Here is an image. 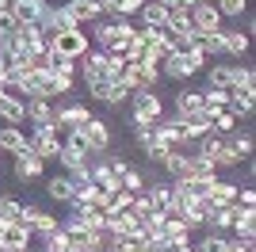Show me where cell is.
Here are the masks:
<instances>
[{"label":"cell","instance_id":"cell-1","mask_svg":"<svg viewBox=\"0 0 256 252\" xmlns=\"http://www.w3.org/2000/svg\"><path fill=\"white\" fill-rule=\"evenodd\" d=\"M206 65H210V58H206L203 50H195V46H192L188 54H172L168 62L160 65V76H164V80L184 84V80H192V76H199Z\"/></svg>","mask_w":256,"mask_h":252},{"label":"cell","instance_id":"cell-2","mask_svg":"<svg viewBox=\"0 0 256 252\" xmlns=\"http://www.w3.org/2000/svg\"><path fill=\"white\" fill-rule=\"evenodd\" d=\"M164 118V104L157 92H134L130 96V126H153Z\"/></svg>","mask_w":256,"mask_h":252},{"label":"cell","instance_id":"cell-3","mask_svg":"<svg viewBox=\"0 0 256 252\" xmlns=\"http://www.w3.org/2000/svg\"><path fill=\"white\" fill-rule=\"evenodd\" d=\"M88 50H92L88 27H73V31H58V38H54V54H58V58H69V62H80V58H84Z\"/></svg>","mask_w":256,"mask_h":252},{"label":"cell","instance_id":"cell-4","mask_svg":"<svg viewBox=\"0 0 256 252\" xmlns=\"http://www.w3.org/2000/svg\"><path fill=\"white\" fill-rule=\"evenodd\" d=\"M27 149H31L34 157H42L46 164L58 160L62 157V130H58V126H50V130H31V134H27Z\"/></svg>","mask_w":256,"mask_h":252},{"label":"cell","instance_id":"cell-5","mask_svg":"<svg viewBox=\"0 0 256 252\" xmlns=\"http://www.w3.org/2000/svg\"><path fill=\"white\" fill-rule=\"evenodd\" d=\"M88 118H92V107L80 104V100H69V104L54 107V126H58L62 134H65V130H80Z\"/></svg>","mask_w":256,"mask_h":252},{"label":"cell","instance_id":"cell-6","mask_svg":"<svg viewBox=\"0 0 256 252\" xmlns=\"http://www.w3.org/2000/svg\"><path fill=\"white\" fill-rule=\"evenodd\" d=\"M153 134H157V142L164 149H168V153H184V149L192 146V142H188V138H184V130H180V118L176 115H164L160 118V122H153Z\"/></svg>","mask_w":256,"mask_h":252},{"label":"cell","instance_id":"cell-7","mask_svg":"<svg viewBox=\"0 0 256 252\" xmlns=\"http://www.w3.org/2000/svg\"><path fill=\"white\" fill-rule=\"evenodd\" d=\"M80 134H84V142H88V149L92 153H111V142H115V134H111V122L107 118H88L84 126H80Z\"/></svg>","mask_w":256,"mask_h":252},{"label":"cell","instance_id":"cell-8","mask_svg":"<svg viewBox=\"0 0 256 252\" xmlns=\"http://www.w3.org/2000/svg\"><path fill=\"white\" fill-rule=\"evenodd\" d=\"M31 241H34L31 226H23V222H4V226H0V244L8 252H27Z\"/></svg>","mask_w":256,"mask_h":252},{"label":"cell","instance_id":"cell-9","mask_svg":"<svg viewBox=\"0 0 256 252\" xmlns=\"http://www.w3.org/2000/svg\"><path fill=\"white\" fill-rule=\"evenodd\" d=\"M192 23H195V31H203V34H214V31H222V27H226L222 12L214 8V0H199V4H192Z\"/></svg>","mask_w":256,"mask_h":252},{"label":"cell","instance_id":"cell-10","mask_svg":"<svg viewBox=\"0 0 256 252\" xmlns=\"http://www.w3.org/2000/svg\"><path fill=\"white\" fill-rule=\"evenodd\" d=\"M160 80H164V76H160L157 62H138L134 73H130V88H134V92H157Z\"/></svg>","mask_w":256,"mask_h":252},{"label":"cell","instance_id":"cell-11","mask_svg":"<svg viewBox=\"0 0 256 252\" xmlns=\"http://www.w3.org/2000/svg\"><path fill=\"white\" fill-rule=\"evenodd\" d=\"M96 80H107V54L92 46L80 58V84H96Z\"/></svg>","mask_w":256,"mask_h":252},{"label":"cell","instance_id":"cell-12","mask_svg":"<svg viewBox=\"0 0 256 252\" xmlns=\"http://www.w3.org/2000/svg\"><path fill=\"white\" fill-rule=\"evenodd\" d=\"M23 111H27V122H31V130H50V126H54V104H50V100H38V96H31Z\"/></svg>","mask_w":256,"mask_h":252},{"label":"cell","instance_id":"cell-13","mask_svg":"<svg viewBox=\"0 0 256 252\" xmlns=\"http://www.w3.org/2000/svg\"><path fill=\"white\" fill-rule=\"evenodd\" d=\"M23 226H31L34 233H50V230L62 226V218H54L50 210L34 206V202H23Z\"/></svg>","mask_w":256,"mask_h":252},{"label":"cell","instance_id":"cell-14","mask_svg":"<svg viewBox=\"0 0 256 252\" xmlns=\"http://www.w3.org/2000/svg\"><path fill=\"white\" fill-rule=\"evenodd\" d=\"M46 172V160L34 157L31 149H23V153H16V180L20 184H31V180H38Z\"/></svg>","mask_w":256,"mask_h":252},{"label":"cell","instance_id":"cell-15","mask_svg":"<svg viewBox=\"0 0 256 252\" xmlns=\"http://www.w3.org/2000/svg\"><path fill=\"white\" fill-rule=\"evenodd\" d=\"M65 8V16L76 23V27H88V23H96V20H104V12L92 4V0H65L62 4Z\"/></svg>","mask_w":256,"mask_h":252},{"label":"cell","instance_id":"cell-16","mask_svg":"<svg viewBox=\"0 0 256 252\" xmlns=\"http://www.w3.org/2000/svg\"><path fill=\"white\" fill-rule=\"evenodd\" d=\"M222 46H226V58L230 62H245L248 58V34H241L237 27H222Z\"/></svg>","mask_w":256,"mask_h":252},{"label":"cell","instance_id":"cell-17","mask_svg":"<svg viewBox=\"0 0 256 252\" xmlns=\"http://www.w3.org/2000/svg\"><path fill=\"white\" fill-rule=\"evenodd\" d=\"M172 111H176V118L199 115V111H203V88H184V92H176V100H172Z\"/></svg>","mask_w":256,"mask_h":252},{"label":"cell","instance_id":"cell-18","mask_svg":"<svg viewBox=\"0 0 256 252\" xmlns=\"http://www.w3.org/2000/svg\"><path fill=\"white\" fill-rule=\"evenodd\" d=\"M237 188L241 184H234V180H210V188H206V199L214 202V206H234L237 202Z\"/></svg>","mask_w":256,"mask_h":252},{"label":"cell","instance_id":"cell-19","mask_svg":"<svg viewBox=\"0 0 256 252\" xmlns=\"http://www.w3.org/2000/svg\"><path fill=\"white\" fill-rule=\"evenodd\" d=\"M134 20H138V27H150V31H160V27L168 23V8H160L157 0H146V4H142V12L134 16Z\"/></svg>","mask_w":256,"mask_h":252},{"label":"cell","instance_id":"cell-20","mask_svg":"<svg viewBox=\"0 0 256 252\" xmlns=\"http://www.w3.org/2000/svg\"><path fill=\"white\" fill-rule=\"evenodd\" d=\"M27 104H20V100H12L4 88H0V122L4 126H23L27 122V111H23Z\"/></svg>","mask_w":256,"mask_h":252},{"label":"cell","instance_id":"cell-21","mask_svg":"<svg viewBox=\"0 0 256 252\" xmlns=\"http://www.w3.org/2000/svg\"><path fill=\"white\" fill-rule=\"evenodd\" d=\"M23 149H27V134H23V126H0V153L16 157V153H23Z\"/></svg>","mask_w":256,"mask_h":252},{"label":"cell","instance_id":"cell-22","mask_svg":"<svg viewBox=\"0 0 256 252\" xmlns=\"http://www.w3.org/2000/svg\"><path fill=\"white\" fill-rule=\"evenodd\" d=\"M46 195H50L54 202H65V206H69V199H73V176H65V172L50 176L46 180Z\"/></svg>","mask_w":256,"mask_h":252},{"label":"cell","instance_id":"cell-23","mask_svg":"<svg viewBox=\"0 0 256 252\" xmlns=\"http://www.w3.org/2000/svg\"><path fill=\"white\" fill-rule=\"evenodd\" d=\"M230 233H234L237 241H256V210H237Z\"/></svg>","mask_w":256,"mask_h":252},{"label":"cell","instance_id":"cell-24","mask_svg":"<svg viewBox=\"0 0 256 252\" xmlns=\"http://www.w3.org/2000/svg\"><path fill=\"white\" fill-rule=\"evenodd\" d=\"M84 88H88V100H96V104H104V107H122L111 80H96V84H84Z\"/></svg>","mask_w":256,"mask_h":252},{"label":"cell","instance_id":"cell-25","mask_svg":"<svg viewBox=\"0 0 256 252\" xmlns=\"http://www.w3.org/2000/svg\"><path fill=\"white\" fill-rule=\"evenodd\" d=\"M62 153H69V157H92V149H88V142H84V134L80 130H65V138H62Z\"/></svg>","mask_w":256,"mask_h":252},{"label":"cell","instance_id":"cell-26","mask_svg":"<svg viewBox=\"0 0 256 252\" xmlns=\"http://www.w3.org/2000/svg\"><path fill=\"white\" fill-rule=\"evenodd\" d=\"M104 206L111 210V214H126V210L134 206V195H130L126 188H111V191H107V199H104Z\"/></svg>","mask_w":256,"mask_h":252},{"label":"cell","instance_id":"cell-27","mask_svg":"<svg viewBox=\"0 0 256 252\" xmlns=\"http://www.w3.org/2000/svg\"><path fill=\"white\" fill-rule=\"evenodd\" d=\"M38 237H42V248L46 252H69V248H73V241H69V233H65L62 226L50 230V233H38Z\"/></svg>","mask_w":256,"mask_h":252},{"label":"cell","instance_id":"cell-28","mask_svg":"<svg viewBox=\"0 0 256 252\" xmlns=\"http://www.w3.org/2000/svg\"><path fill=\"white\" fill-rule=\"evenodd\" d=\"M168 27L180 34H192L195 23H192V8H168Z\"/></svg>","mask_w":256,"mask_h":252},{"label":"cell","instance_id":"cell-29","mask_svg":"<svg viewBox=\"0 0 256 252\" xmlns=\"http://www.w3.org/2000/svg\"><path fill=\"white\" fill-rule=\"evenodd\" d=\"M0 218H4V222H23V199H16V195H0Z\"/></svg>","mask_w":256,"mask_h":252},{"label":"cell","instance_id":"cell-30","mask_svg":"<svg viewBox=\"0 0 256 252\" xmlns=\"http://www.w3.org/2000/svg\"><path fill=\"white\" fill-rule=\"evenodd\" d=\"M214 8L222 12V20H241L248 16V0H214Z\"/></svg>","mask_w":256,"mask_h":252},{"label":"cell","instance_id":"cell-31","mask_svg":"<svg viewBox=\"0 0 256 252\" xmlns=\"http://www.w3.org/2000/svg\"><path fill=\"white\" fill-rule=\"evenodd\" d=\"M118 188H126L130 195H138V191H146V176H142V168H134L130 164L122 176H118Z\"/></svg>","mask_w":256,"mask_h":252},{"label":"cell","instance_id":"cell-32","mask_svg":"<svg viewBox=\"0 0 256 252\" xmlns=\"http://www.w3.org/2000/svg\"><path fill=\"white\" fill-rule=\"evenodd\" d=\"M210 122H214V134H218V138H230V134H237V130H241V122H237L230 111H218Z\"/></svg>","mask_w":256,"mask_h":252},{"label":"cell","instance_id":"cell-33","mask_svg":"<svg viewBox=\"0 0 256 252\" xmlns=\"http://www.w3.org/2000/svg\"><path fill=\"white\" fill-rule=\"evenodd\" d=\"M38 8H42V4H31V0H16V4H12V16H16L20 23H38Z\"/></svg>","mask_w":256,"mask_h":252},{"label":"cell","instance_id":"cell-34","mask_svg":"<svg viewBox=\"0 0 256 252\" xmlns=\"http://www.w3.org/2000/svg\"><path fill=\"white\" fill-rule=\"evenodd\" d=\"M142 4L146 0H115V8H111V16H122V20H134L142 12Z\"/></svg>","mask_w":256,"mask_h":252},{"label":"cell","instance_id":"cell-35","mask_svg":"<svg viewBox=\"0 0 256 252\" xmlns=\"http://www.w3.org/2000/svg\"><path fill=\"white\" fill-rule=\"evenodd\" d=\"M20 27H23V23L16 20L12 12H0V38H16V34H20Z\"/></svg>","mask_w":256,"mask_h":252},{"label":"cell","instance_id":"cell-36","mask_svg":"<svg viewBox=\"0 0 256 252\" xmlns=\"http://www.w3.org/2000/svg\"><path fill=\"white\" fill-rule=\"evenodd\" d=\"M134 130V142H138V149L146 153L150 146H157V134H153V126H130Z\"/></svg>","mask_w":256,"mask_h":252},{"label":"cell","instance_id":"cell-37","mask_svg":"<svg viewBox=\"0 0 256 252\" xmlns=\"http://www.w3.org/2000/svg\"><path fill=\"white\" fill-rule=\"evenodd\" d=\"M237 206H241V210H256V191H252V184L237 188Z\"/></svg>","mask_w":256,"mask_h":252},{"label":"cell","instance_id":"cell-38","mask_svg":"<svg viewBox=\"0 0 256 252\" xmlns=\"http://www.w3.org/2000/svg\"><path fill=\"white\" fill-rule=\"evenodd\" d=\"M222 252H256V241H237V237H226Z\"/></svg>","mask_w":256,"mask_h":252},{"label":"cell","instance_id":"cell-39","mask_svg":"<svg viewBox=\"0 0 256 252\" xmlns=\"http://www.w3.org/2000/svg\"><path fill=\"white\" fill-rule=\"evenodd\" d=\"M160 8H184V0H157Z\"/></svg>","mask_w":256,"mask_h":252},{"label":"cell","instance_id":"cell-40","mask_svg":"<svg viewBox=\"0 0 256 252\" xmlns=\"http://www.w3.org/2000/svg\"><path fill=\"white\" fill-rule=\"evenodd\" d=\"M12 4H16V0H0V12H12Z\"/></svg>","mask_w":256,"mask_h":252},{"label":"cell","instance_id":"cell-41","mask_svg":"<svg viewBox=\"0 0 256 252\" xmlns=\"http://www.w3.org/2000/svg\"><path fill=\"white\" fill-rule=\"evenodd\" d=\"M27 252H46V248H27Z\"/></svg>","mask_w":256,"mask_h":252},{"label":"cell","instance_id":"cell-42","mask_svg":"<svg viewBox=\"0 0 256 252\" xmlns=\"http://www.w3.org/2000/svg\"><path fill=\"white\" fill-rule=\"evenodd\" d=\"M31 4H46V0H31Z\"/></svg>","mask_w":256,"mask_h":252}]
</instances>
